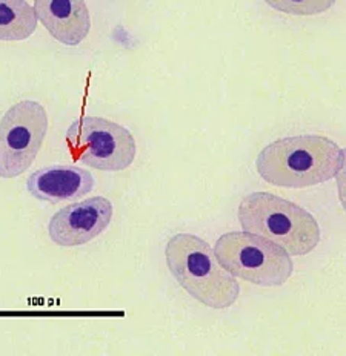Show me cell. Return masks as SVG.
Masks as SVG:
<instances>
[{"label": "cell", "mask_w": 346, "mask_h": 356, "mask_svg": "<svg viewBox=\"0 0 346 356\" xmlns=\"http://www.w3.org/2000/svg\"><path fill=\"white\" fill-rule=\"evenodd\" d=\"M345 151L323 136H294L276 140L260 151L257 172L277 188L305 189L325 183L345 168Z\"/></svg>", "instance_id": "1"}, {"label": "cell", "mask_w": 346, "mask_h": 356, "mask_svg": "<svg viewBox=\"0 0 346 356\" xmlns=\"http://www.w3.org/2000/svg\"><path fill=\"white\" fill-rule=\"evenodd\" d=\"M166 264L178 283L206 307L226 309L237 301L240 286L217 261L210 244L191 234H175L165 249Z\"/></svg>", "instance_id": "2"}, {"label": "cell", "mask_w": 346, "mask_h": 356, "mask_svg": "<svg viewBox=\"0 0 346 356\" xmlns=\"http://www.w3.org/2000/svg\"><path fill=\"white\" fill-rule=\"evenodd\" d=\"M245 232L263 236L290 255H308L320 243V226L304 207L269 192H254L239 206Z\"/></svg>", "instance_id": "3"}, {"label": "cell", "mask_w": 346, "mask_h": 356, "mask_svg": "<svg viewBox=\"0 0 346 356\" xmlns=\"http://www.w3.org/2000/svg\"><path fill=\"white\" fill-rule=\"evenodd\" d=\"M217 261L231 273L263 287H281L292 275V259L283 248L249 232H228L216 243Z\"/></svg>", "instance_id": "4"}, {"label": "cell", "mask_w": 346, "mask_h": 356, "mask_svg": "<svg viewBox=\"0 0 346 356\" xmlns=\"http://www.w3.org/2000/svg\"><path fill=\"white\" fill-rule=\"evenodd\" d=\"M66 146L74 161L93 169L119 172L136 160L134 136L108 118L82 115L66 131Z\"/></svg>", "instance_id": "5"}, {"label": "cell", "mask_w": 346, "mask_h": 356, "mask_svg": "<svg viewBox=\"0 0 346 356\" xmlns=\"http://www.w3.org/2000/svg\"><path fill=\"white\" fill-rule=\"evenodd\" d=\"M48 132V114L40 103L22 100L0 120V177L16 178L33 165Z\"/></svg>", "instance_id": "6"}, {"label": "cell", "mask_w": 346, "mask_h": 356, "mask_svg": "<svg viewBox=\"0 0 346 356\" xmlns=\"http://www.w3.org/2000/svg\"><path fill=\"white\" fill-rule=\"evenodd\" d=\"M111 218V202L105 197H93L54 213L48 222V234L57 246H82L105 232Z\"/></svg>", "instance_id": "7"}, {"label": "cell", "mask_w": 346, "mask_h": 356, "mask_svg": "<svg viewBox=\"0 0 346 356\" xmlns=\"http://www.w3.org/2000/svg\"><path fill=\"white\" fill-rule=\"evenodd\" d=\"M94 177L79 166L56 165L38 169L29 175L26 189L34 198L51 204L74 202L94 189Z\"/></svg>", "instance_id": "8"}, {"label": "cell", "mask_w": 346, "mask_h": 356, "mask_svg": "<svg viewBox=\"0 0 346 356\" xmlns=\"http://www.w3.org/2000/svg\"><path fill=\"white\" fill-rule=\"evenodd\" d=\"M36 16L57 42L68 47L82 43L91 29L85 0H34Z\"/></svg>", "instance_id": "9"}, {"label": "cell", "mask_w": 346, "mask_h": 356, "mask_svg": "<svg viewBox=\"0 0 346 356\" xmlns=\"http://www.w3.org/2000/svg\"><path fill=\"white\" fill-rule=\"evenodd\" d=\"M38 28V16L26 0H0V40L20 42Z\"/></svg>", "instance_id": "10"}, {"label": "cell", "mask_w": 346, "mask_h": 356, "mask_svg": "<svg viewBox=\"0 0 346 356\" xmlns=\"http://www.w3.org/2000/svg\"><path fill=\"white\" fill-rule=\"evenodd\" d=\"M271 8L290 16H319L333 8L337 0H265Z\"/></svg>", "instance_id": "11"}]
</instances>
